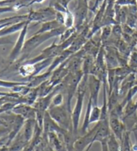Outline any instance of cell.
<instances>
[{
  "mask_svg": "<svg viewBox=\"0 0 137 151\" xmlns=\"http://www.w3.org/2000/svg\"><path fill=\"white\" fill-rule=\"evenodd\" d=\"M18 94L17 93H15V92H0V97L1 96H14Z\"/></svg>",
  "mask_w": 137,
  "mask_h": 151,
  "instance_id": "cell-27",
  "label": "cell"
},
{
  "mask_svg": "<svg viewBox=\"0 0 137 151\" xmlns=\"http://www.w3.org/2000/svg\"><path fill=\"white\" fill-rule=\"evenodd\" d=\"M102 81L93 75H89L88 81V88L89 89V99L92 100V106H98V95Z\"/></svg>",
  "mask_w": 137,
  "mask_h": 151,
  "instance_id": "cell-12",
  "label": "cell"
},
{
  "mask_svg": "<svg viewBox=\"0 0 137 151\" xmlns=\"http://www.w3.org/2000/svg\"><path fill=\"white\" fill-rule=\"evenodd\" d=\"M25 82H12V81H7V80H0V87L6 88H9L12 90H13L15 87L17 86L24 84Z\"/></svg>",
  "mask_w": 137,
  "mask_h": 151,
  "instance_id": "cell-22",
  "label": "cell"
},
{
  "mask_svg": "<svg viewBox=\"0 0 137 151\" xmlns=\"http://www.w3.org/2000/svg\"><path fill=\"white\" fill-rule=\"evenodd\" d=\"M16 12L13 6H7V7H0V14L7 13V12Z\"/></svg>",
  "mask_w": 137,
  "mask_h": 151,
  "instance_id": "cell-26",
  "label": "cell"
},
{
  "mask_svg": "<svg viewBox=\"0 0 137 151\" xmlns=\"http://www.w3.org/2000/svg\"><path fill=\"white\" fill-rule=\"evenodd\" d=\"M27 23V20L25 21H22L17 23L14 24L11 26L4 27V28L0 29V38L6 36H8L14 33L21 30L24 26Z\"/></svg>",
  "mask_w": 137,
  "mask_h": 151,
  "instance_id": "cell-15",
  "label": "cell"
},
{
  "mask_svg": "<svg viewBox=\"0 0 137 151\" xmlns=\"http://www.w3.org/2000/svg\"><path fill=\"white\" fill-rule=\"evenodd\" d=\"M30 24V22L27 20V23L26 25L20 30L19 36L17 37L13 49H12L8 57V62L10 64H14V63L16 62L17 59L19 58L20 55H21L23 47H24L25 42L26 41V37L27 34V30H28Z\"/></svg>",
  "mask_w": 137,
  "mask_h": 151,
  "instance_id": "cell-8",
  "label": "cell"
},
{
  "mask_svg": "<svg viewBox=\"0 0 137 151\" xmlns=\"http://www.w3.org/2000/svg\"><path fill=\"white\" fill-rule=\"evenodd\" d=\"M134 104H135V106H136V107L137 108V99L136 100V101L134 102Z\"/></svg>",
  "mask_w": 137,
  "mask_h": 151,
  "instance_id": "cell-29",
  "label": "cell"
},
{
  "mask_svg": "<svg viewBox=\"0 0 137 151\" xmlns=\"http://www.w3.org/2000/svg\"><path fill=\"white\" fill-rule=\"evenodd\" d=\"M101 108L98 106H92L90 111V115L89 118V124L92 123H97L100 121L101 118Z\"/></svg>",
  "mask_w": 137,
  "mask_h": 151,
  "instance_id": "cell-17",
  "label": "cell"
},
{
  "mask_svg": "<svg viewBox=\"0 0 137 151\" xmlns=\"http://www.w3.org/2000/svg\"><path fill=\"white\" fill-rule=\"evenodd\" d=\"M63 26L60 24L56 20H52V21L46 22L44 23H42L40 28L35 32L34 34H40L45 33V32H52L53 30H55L59 27H62Z\"/></svg>",
  "mask_w": 137,
  "mask_h": 151,
  "instance_id": "cell-16",
  "label": "cell"
},
{
  "mask_svg": "<svg viewBox=\"0 0 137 151\" xmlns=\"http://www.w3.org/2000/svg\"><path fill=\"white\" fill-rule=\"evenodd\" d=\"M12 43H13L12 40L9 36L0 38V46H3V45L6 44H11Z\"/></svg>",
  "mask_w": 137,
  "mask_h": 151,
  "instance_id": "cell-25",
  "label": "cell"
},
{
  "mask_svg": "<svg viewBox=\"0 0 137 151\" xmlns=\"http://www.w3.org/2000/svg\"><path fill=\"white\" fill-rule=\"evenodd\" d=\"M56 11L53 8V7H44L36 10L31 9L27 14V20L31 22H44L54 20L56 18Z\"/></svg>",
  "mask_w": 137,
  "mask_h": 151,
  "instance_id": "cell-6",
  "label": "cell"
},
{
  "mask_svg": "<svg viewBox=\"0 0 137 151\" xmlns=\"http://www.w3.org/2000/svg\"><path fill=\"white\" fill-rule=\"evenodd\" d=\"M84 1L86 2V3H88V2H89L90 0H84Z\"/></svg>",
  "mask_w": 137,
  "mask_h": 151,
  "instance_id": "cell-30",
  "label": "cell"
},
{
  "mask_svg": "<svg viewBox=\"0 0 137 151\" xmlns=\"http://www.w3.org/2000/svg\"><path fill=\"white\" fill-rule=\"evenodd\" d=\"M89 74H84L82 80L78 86L76 94V100L72 110V120L73 132L76 137L79 136V124L80 116L82 112L84 100L86 90L88 89V81Z\"/></svg>",
  "mask_w": 137,
  "mask_h": 151,
  "instance_id": "cell-2",
  "label": "cell"
},
{
  "mask_svg": "<svg viewBox=\"0 0 137 151\" xmlns=\"http://www.w3.org/2000/svg\"><path fill=\"white\" fill-rule=\"evenodd\" d=\"M65 19L64 26L66 29L71 28V27H74V16L69 9L68 10L66 13L64 14Z\"/></svg>",
  "mask_w": 137,
  "mask_h": 151,
  "instance_id": "cell-18",
  "label": "cell"
},
{
  "mask_svg": "<svg viewBox=\"0 0 137 151\" xmlns=\"http://www.w3.org/2000/svg\"><path fill=\"white\" fill-rule=\"evenodd\" d=\"M128 66L133 70L137 71V52H133L129 55L128 58Z\"/></svg>",
  "mask_w": 137,
  "mask_h": 151,
  "instance_id": "cell-19",
  "label": "cell"
},
{
  "mask_svg": "<svg viewBox=\"0 0 137 151\" xmlns=\"http://www.w3.org/2000/svg\"><path fill=\"white\" fill-rule=\"evenodd\" d=\"M67 130H65L61 128L48 114V111L45 112L44 118V122H43L42 127V135L47 140V135L50 132H55L58 134L64 135Z\"/></svg>",
  "mask_w": 137,
  "mask_h": 151,
  "instance_id": "cell-9",
  "label": "cell"
},
{
  "mask_svg": "<svg viewBox=\"0 0 137 151\" xmlns=\"http://www.w3.org/2000/svg\"><path fill=\"white\" fill-rule=\"evenodd\" d=\"M123 27L119 24H116L112 26V34L115 37H120L123 34Z\"/></svg>",
  "mask_w": 137,
  "mask_h": 151,
  "instance_id": "cell-23",
  "label": "cell"
},
{
  "mask_svg": "<svg viewBox=\"0 0 137 151\" xmlns=\"http://www.w3.org/2000/svg\"><path fill=\"white\" fill-rule=\"evenodd\" d=\"M12 112L22 116L25 120H36V112L33 106L27 104H18L11 110Z\"/></svg>",
  "mask_w": 137,
  "mask_h": 151,
  "instance_id": "cell-11",
  "label": "cell"
},
{
  "mask_svg": "<svg viewBox=\"0 0 137 151\" xmlns=\"http://www.w3.org/2000/svg\"><path fill=\"white\" fill-rule=\"evenodd\" d=\"M47 111L61 128L67 131H73L72 112L68 110L66 103L58 106H50Z\"/></svg>",
  "mask_w": 137,
  "mask_h": 151,
  "instance_id": "cell-3",
  "label": "cell"
},
{
  "mask_svg": "<svg viewBox=\"0 0 137 151\" xmlns=\"http://www.w3.org/2000/svg\"><path fill=\"white\" fill-rule=\"evenodd\" d=\"M116 4L122 7L136 6V0H116Z\"/></svg>",
  "mask_w": 137,
  "mask_h": 151,
  "instance_id": "cell-24",
  "label": "cell"
},
{
  "mask_svg": "<svg viewBox=\"0 0 137 151\" xmlns=\"http://www.w3.org/2000/svg\"><path fill=\"white\" fill-rule=\"evenodd\" d=\"M45 0H32V3H31V6L33 4H40V3H42L43 1H44Z\"/></svg>",
  "mask_w": 137,
  "mask_h": 151,
  "instance_id": "cell-28",
  "label": "cell"
},
{
  "mask_svg": "<svg viewBox=\"0 0 137 151\" xmlns=\"http://www.w3.org/2000/svg\"><path fill=\"white\" fill-rule=\"evenodd\" d=\"M66 28L63 26L55 30H53L50 32H45V33L40 34H34L33 36L27 40L25 42L24 46L21 53V58L17 59L16 63L19 64V66L23 62H24L27 58L29 57L30 54L35 50L37 47H38L40 45L45 41L52 38V37H57L58 36H61ZM18 66V67H19Z\"/></svg>",
  "mask_w": 137,
  "mask_h": 151,
  "instance_id": "cell-1",
  "label": "cell"
},
{
  "mask_svg": "<svg viewBox=\"0 0 137 151\" xmlns=\"http://www.w3.org/2000/svg\"><path fill=\"white\" fill-rule=\"evenodd\" d=\"M64 96L62 94V93L58 92L56 94L54 97H53L52 104L50 106H61L64 104Z\"/></svg>",
  "mask_w": 137,
  "mask_h": 151,
  "instance_id": "cell-20",
  "label": "cell"
},
{
  "mask_svg": "<svg viewBox=\"0 0 137 151\" xmlns=\"http://www.w3.org/2000/svg\"><path fill=\"white\" fill-rule=\"evenodd\" d=\"M106 143L108 151H122L121 141L111 130L106 138Z\"/></svg>",
  "mask_w": 137,
  "mask_h": 151,
  "instance_id": "cell-14",
  "label": "cell"
},
{
  "mask_svg": "<svg viewBox=\"0 0 137 151\" xmlns=\"http://www.w3.org/2000/svg\"><path fill=\"white\" fill-rule=\"evenodd\" d=\"M97 128L98 123H96V125L86 134L78 136L74 142L73 151H89L93 145V140Z\"/></svg>",
  "mask_w": 137,
  "mask_h": 151,
  "instance_id": "cell-5",
  "label": "cell"
},
{
  "mask_svg": "<svg viewBox=\"0 0 137 151\" xmlns=\"http://www.w3.org/2000/svg\"><path fill=\"white\" fill-rule=\"evenodd\" d=\"M109 126L110 130L122 141L126 128L122 120V115L117 110L113 109L109 112Z\"/></svg>",
  "mask_w": 137,
  "mask_h": 151,
  "instance_id": "cell-7",
  "label": "cell"
},
{
  "mask_svg": "<svg viewBox=\"0 0 137 151\" xmlns=\"http://www.w3.org/2000/svg\"><path fill=\"white\" fill-rule=\"evenodd\" d=\"M52 72H45L42 74H38L34 76L30 77L27 78V80L26 82H27V86L30 88H36L41 85L43 83L47 81L48 80L50 79L51 76Z\"/></svg>",
  "mask_w": 137,
  "mask_h": 151,
  "instance_id": "cell-13",
  "label": "cell"
},
{
  "mask_svg": "<svg viewBox=\"0 0 137 151\" xmlns=\"http://www.w3.org/2000/svg\"><path fill=\"white\" fill-rule=\"evenodd\" d=\"M112 34V26H106L102 27V32H101V43H104L107 41Z\"/></svg>",
  "mask_w": 137,
  "mask_h": 151,
  "instance_id": "cell-21",
  "label": "cell"
},
{
  "mask_svg": "<svg viewBox=\"0 0 137 151\" xmlns=\"http://www.w3.org/2000/svg\"><path fill=\"white\" fill-rule=\"evenodd\" d=\"M84 76L82 70L76 73H69L62 82L64 86V89L66 92L67 98L66 100V104L70 111L72 112V99L74 95L76 94L78 86Z\"/></svg>",
  "mask_w": 137,
  "mask_h": 151,
  "instance_id": "cell-4",
  "label": "cell"
},
{
  "mask_svg": "<svg viewBox=\"0 0 137 151\" xmlns=\"http://www.w3.org/2000/svg\"><path fill=\"white\" fill-rule=\"evenodd\" d=\"M88 4L84 0H78V3L75 9L74 14V27L76 30L80 29L83 26L88 16Z\"/></svg>",
  "mask_w": 137,
  "mask_h": 151,
  "instance_id": "cell-10",
  "label": "cell"
}]
</instances>
